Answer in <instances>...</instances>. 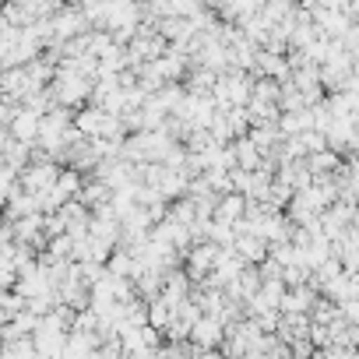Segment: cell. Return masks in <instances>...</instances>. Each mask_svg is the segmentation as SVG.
<instances>
[{
    "mask_svg": "<svg viewBox=\"0 0 359 359\" xmlns=\"http://www.w3.org/2000/svg\"><path fill=\"white\" fill-rule=\"evenodd\" d=\"M50 32H53V43L60 46L64 39H74V36L88 32V18H85V11H81V8L64 4L60 11H53V15H50Z\"/></svg>",
    "mask_w": 359,
    "mask_h": 359,
    "instance_id": "cell-1",
    "label": "cell"
},
{
    "mask_svg": "<svg viewBox=\"0 0 359 359\" xmlns=\"http://www.w3.org/2000/svg\"><path fill=\"white\" fill-rule=\"evenodd\" d=\"M219 250L222 247H215V243H208V240H201V243H194L187 254H184V275L191 278V282H201L212 268H215V261H219Z\"/></svg>",
    "mask_w": 359,
    "mask_h": 359,
    "instance_id": "cell-2",
    "label": "cell"
},
{
    "mask_svg": "<svg viewBox=\"0 0 359 359\" xmlns=\"http://www.w3.org/2000/svg\"><path fill=\"white\" fill-rule=\"evenodd\" d=\"M222 324L215 320V317H208V313H201L194 324H191V334H187V341L194 345V348H219L222 345Z\"/></svg>",
    "mask_w": 359,
    "mask_h": 359,
    "instance_id": "cell-3",
    "label": "cell"
},
{
    "mask_svg": "<svg viewBox=\"0 0 359 359\" xmlns=\"http://www.w3.org/2000/svg\"><path fill=\"white\" fill-rule=\"evenodd\" d=\"M106 271H109V275H116V278H127V282H134V278L144 271V264H141V257H134L130 250H120V247H113V254L106 257Z\"/></svg>",
    "mask_w": 359,
    "mask_h": 359,
    "instance_id": "cell-4",
    "label": "cell"
},
{
    "mask_svg": "<svg viewBox=\"0 0 359 359\" xmlns=\"http://www.w3.org/2000/svg\"><path fill=\"white\" fill-rule=\"evenodd\" d=\"M317 303V292L310 285H292L282 292L278 299V313H310V306Z\"/></svg>",
    "mask_w": 359,
    "mask_h": 359,
    "instance_id": "cell-5",
    "label": "cell"
},
{
    "mask_svg": "<svg viewBox=\"0 0 359 359\" xmlns=\"http://www.w3.org/2000/svg\"><path fill=\"white\" fill-rule=\"evenodd\" d=\"M250 74H261V78H275V81H285V78H289V67H285V57H282V53H268V50H257Z\"/></svg>",
    "mask_w": 359,
    "mask_h": 359,
    "instance_id": "cell-6",
    "label": "cell"
},
{
    "mask_svg": "<svg viewBox=\"0 0 359 359\" xmlns=\"http://www.w3.org/2000/svg\"><path fill=\"white\" fill-rule=\"evenodd\" d=\"M243 208H247V198L236 194V191H229V194H222V198L215 201L212 219H215V222H226V226H236L240 215H243Z\"/></svg>",
    "mask_w": 359,
    "mask_h": 359,
    "instance_id": "cell-7",
    "label": "cell"
},
{
    "mask_svg": "<svg viewBox=\"0 0 359 359\" xmlns=\"http://www.w3.org/2000/svg\"><path fill=\"white\" fill-rule=\"evenodd\" d=\"M8 134H11L15 141L32 144V141H36V134H39V116L18 106V113H15V116H11V123H8Z\"/></svg>",
    "mask_w": 359,
    "mask_h": 359,
    "instance_id": "cell-8",
    "label": "cell"
},
{
    "mask_svg": "<svg viewBox=\"0 0 359 359\" xmlns=\"http://www.w3.org/2000/svg\"><path fill=\"white\" fill-rule=\"evenodd\" d=\"M229 151H233V165L236 169H257L261 165V151L254 148V141L243 134V137H236V141H229Z\"/></svg>",
    "mask_w": 359,
    "mask_h": 359,
    "instance_id": "cell-9",
    "label": "cell"
},
{
    "mask_svg": "<svg viewBox=\"0 0 359 359\" xmlns=\"http://www.w3.org/2000/svg\"><path fill=\"white\" fill-rule=\"evenodd\" d=\"M74 201H78V205H85V208H95V205L109 201V187L102 184V180L88 176V180H81V191H78V198H74Z\"/></svg>",
    "mask_w": 359,
    "mask_h": 359,
    "instance_id": "cell-10",
    "label": "cell"
},
{
    "mask_svg": "<svg viewBox=\"0 0 359 359\" xmlns=\"http://www.w3.org/2000/svg\"><path fill=\"white\" fill-rule=\"evenodd\" d=\"M4 205H8V222H18V219H25V215H36V212H39V208H36V198H32V194H25V191H18V187L8 194V201H4Z\"/></svg>",
    "mask_w": 359,
    "mask_h": 359,
    "instance_id": "cell-11",
    "label": "cell"
},
{
    "mask_svg": "<svg viewBox=\"0 0 359 359\" xmlns=\"http://www.w3.org/2000/svg\"><path fill=\"white\" fill-rule=\"evenodd\" d=\"M306 169H310V176H331L334 169H338V151H331V148H324V151H310L306 158Z\"/></svg>",
    "mask_w": 359,
    "mask_h": 359,
    "instance_id": "cell-12",
    "label": "cell"
},
{
    "mask_svg": "<svg viewBox=\"0 0 359 359\" xmlns=\"http://www.w3.org/2000/svg\"><path fill=\"white\" fill-rule=\"evenodd\" d=\"M0 359H36L32 338H15V341H0Z\"/></svg>",
    "mask_w": 359,
    "mask_h": 359,
    "instance_id": "cell-13",
    "label": "cell"
},
{
    "mask_svg": "<svg viewBox=\"0 0 359 359\" xmlns=\"http://www.w3.org/2000/svg\"><path fill=\"white\" fill-rule=\"evenodd\" d=\"M57 194L64 198V201H71V198H78V191H81V172H74V169H60V176H57Z\"/></svg>",
    "mask_w": 359,
    "mask_h": 359,
    "instance_id": "cell-14",
    "label": "cell"
},
{
    "mask_svg": "<svg viewBox=\"0 0 359 359\" xmlns=\"http://www.w3.org/2000/svg\"><path fill=\"white\" fill-rule=\"evenodd\" d=\"M172 320V306L162 299V296H155V299H148V324L155 327V331H162L165 324Z\"/></svg>",
    "mask_w": 359,
    "mask_h": 359,
    "instance_id": "cell-15",
    "label": "cell"
},
{
    "mask_svg": "<svg viewBox=\"0 0 359 359\" xmlns=\"http://www.w3.org/2000/svg\"><path fill=\"white\" fill-rule=\"evenodd\" d=\"M250 99H257V102H278V81L275 78H254Z\"/></svg>",
    "mask_w": 359,
    "mask_h": 359,
    "instance_id": "cell-16",
    "label": "cell"
},
{
    "mask_svg": "<svg viewBox=\"0 0 359 359\" xmlns=\"http://www.w3.org/2000/svg\"><path fill=\"white\" fill-rule=\"evenodd\" d=\"M109 50H113V36H109V32H88V57H92V60L106 57Z\"/></svg>",
    "mask_w": 359,
    "mask_h": 359,
    "instance_id": "cell-17",
    "label": "cell"
}]
</instances>
